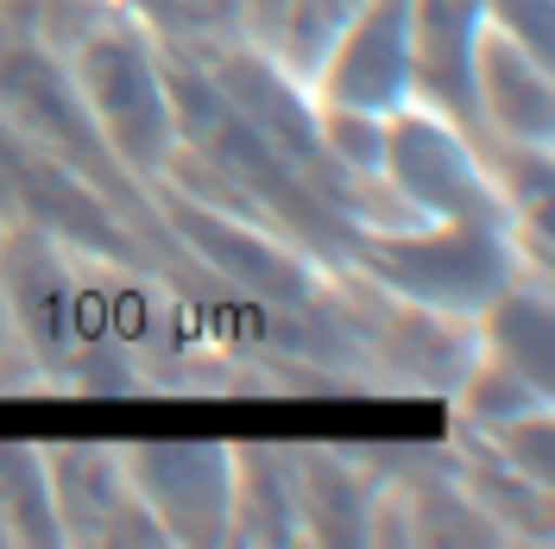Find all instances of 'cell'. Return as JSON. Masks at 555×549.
I'll return each instance as SVG.
<instances>
[{
  "label": "cell",
  "instance_id": "obj_5",
  "mask_svg": "<svg viewBox=\"0 0 555 549\" xmlns=\"http://www.w3.org/2000/svg\"><path fill=\"white\" fill-rule=\"evenodd\" d=\"M139 506L177 549H228V493L234 443L221 436H139L120 443Z\"/></svg>",
  "mask_w": 555,
  "mask_h": 549
},
{
  "label": "cell",
  "instance_id": "obj_10",
  "mask_svg": "<svg viewBox=\"0 0 555 549\" xmlns=\"http://www.w3.org/2000/svg\"><path fill=\"white\" fill-rule=\"evenodd\" d=\"M379 461L366 448L335 443H291V493H297V531L304 544L360 549L366 544V512L379 493Z\"/></svg>",
  "mask_w": 555,
  "mask_h": 549
},
{
  "label": "cell",
  "instance_id": "obj_3",
  "mask_svg": "<svg viewBox=\"0 0 555 549\" xmlns=\"http://www.w3.org/2000/svg\"><path fill=\"white\" fill-rule=\"evenodd\" d=\"M152 208H158V228L165 241L221 291L234 297H253V304H278V309H297L315 304L328 291V272L315 253H304L297 241L272 234L266 221L253 215H234L221 203H196L171 183H152Z\"/></svg>",
  "mask_w": 555,
  "mask_h": 549
},
{
  "label": "cell",
  "instance_id": "obj_16",
  "mask_svg": "<svg viewBox=\"0 0 555 549\" xmlns=\"http://www.w3.org/2000/svg\"><path fill=\"white\" fill-rule=\"evenodd\" d=\"M315 102V95H310ZM315 139L322 152L353 177H379V158H385V114H360V107H328L315 102ZM385 183V177H379Z\"/></svg>",
  "mask_w": 555,
  "mask_h": 549
},
{
  "label": "cell",
  "instance_id": "obj_6",
  "mask_svg": "<svg viewBox=\"0 0 555 549\" xmlns=\"http://www.w3.org/2000/svg\"><path fill=\"white\" fill-rule=\"evenodd\" d=\"M44 448V486H51V518H57V544L69 549H139L165 544V531L139 506L120 443L102 436H69V443H38Z\"/></svg>",
  "mask_w": 555,
  "mask_h": 549
},
{
  "label": "cell",
  "instance_id": "obj_24",
  "mask_svg": "<svg viewBox=\"0 0 555 549\" xmlns=\"http://www.w3.org/2000/svg\"><path fill=\"white\" fill-rule=\"evenodd\" d=\"M0 549H7V531H0Z\"/></svg>",
  "mask_w": 555,
  "mask_h": 549
},
{
  "label": "cell",
  "instance_id": "obj_11",
  "mask_svg": "<svg viewBox=\"0 0 555 549\" xmlns=\"http://www.w3.org/2000/svg\"><path fill=\"white\" fill-rule=\"evenodd\" d=\"M474 347L555 398V291L550 272H512L474 309Z\"/></svg>",
  "mask_w": 555,
  "mask_h": 549
},
{
  "label": "cell",
  "instance_id": "obj_22",
  "mask_svg": "<svg viewBox=\"0 0 555 549\" xmlns=\"http://www.w3.org/2000/svg\"><path fill=\"white\" fill-rule=\"evenodd\" d=\"M44 379H38L33 354L20 342V322H13V309H7V291H0V398H13V392H38Z\"/></svg>",
  "mask_w": 555,
  "mask_h": 549
},
{
  "label": "cell",
  "instance_id": "obj_9",
  "mask_svg": "<svg viewBox=\"0 0 555 549\" xmlns=\"http://www.w3.org/2000/svg\"><path fill=\"white\" fill-rule=\"evenodd\" d=\"M474 38L480 0H411V102L442 114L480 145L474 120Z\"/></svg>",
  "mask_w": 555,
  "mask_h": 549
},
{
  "label": "cell",
  "instance_id": "obj_12",
  "mask_svg": "<svg viewBox=\"0 0 555 549\" xmlns=\"http://www.w3.org/2000/svg\"><path fill=\"white\" fill-rule=\"evenodd\" d=\"M228 544L234 549H291L297 493H291V443H234V493H228Z\"/></svg>",
  "mask_w": 555,
  "mask_h": 549
},
{
  "label": "cell",
  "instance_id": "obj_2",
  "mask_svg": "<svg viewBox=\"0 0 555 549\" xmlns=\"http://www.w3.org/2000/svg\"><path fill=\"white\" fill-rule=\"evenodd\" d=\"M347 272L373 278L391 297H411L442 316H467L518 272V246L492 221H398V228H353Z\"/></svg>",
  "mask_w": 555,
  "mask_h": 549
},
{
  "label": "cell",
  "instance_id": "obj_20",
  "mask_svg": "<svg viewBox=\"0 0 555 549\" xmlns=\"http://www.w3.org/2000/svg\"><path fill=\"white\" fill-rule=\"evenodd\" d=\"M102 0H0V20H13V26H33L44 33L51 44L76 26V20H89Z\"/></svg>",
  "mask_w": 555,
  "mask_h": 549
},
{
  "label": "cell",
  "instance_id": "obj_17",
  "mask_svg": "<svg viewBox=\"0 0 555 549\" xmlns=\"http://www.w3.org/2000/svg\"><path fill=\"white\" fill-rule=\"evenodd\" d=\"M353 7H360V0H291V7H284V20H278V33L266 38V51H272L291 76H310L315 51L328 44V33L341 26Z\"/></svg>",
  "mask_w": 555,
  "mask_h": 549
},
{
  "label": "cell",
  "instance_id": "obj_23",
  "mask_svg": "<svg viewBox=\"0 0 555 549\" xmlns=\"http://www.w3.org/2000/svg\"><path fill=\"white\" fill-rule=\"evenodd\" d=\"M284 7H291V0H246V38L266 44V38L278 33V20H284Z\"/></svg>",
  "mask_w": 555,
  "mask_h": 549
},
{
  "label": "cell",
  "instance_id": "obj_14",
  "mask_svg": "<svg viewBox=\"0 0 555 549\" xmlns=\"http://www.w3.org/2000/svg\"><path fill=\"white\" fill-rule=\"evenodd\" d=\"M114 7L165 58H190V64H203L221 44L246 38V0H114Z\"/></svg>",
  "mask_w": 555,
  "mask_h": 549
},
{
  "label": "cell",
  "instance_id": "obj_1",
  "mask_svg": "<svg viewBox=\"0 0 555 549\" xmlns=\"http://www.w3.org/2000/svg\"><path fill=\"white\" fill-rule=\"evenodd\" d=\"M57 51H64V69L89 107V120L102 127L107 152L120 158V171L152 190L165 177V158L177 152L171 58L114 0H102L89 20H76L57 38Z\"/></svg>",
  "mask_w": 555,
  "mask_h": 549
},
{
  "label": "cell",
  "instance_id": "obj_4",
  "mask_svg": "<svg viewBox=\"0 0 555 549\" xmlns=\"http://www.w3.org/2000/svg\"><path fill=\"white\" fill-rule=\"evenodd\" d=\"M379 177L416 221H492V228H505V203H499V190L480 165V145L416 102L385 114Z\"/></svg>",
  "mask_w": 555,
  "mask_h": 549
},
{
  "label": "cell",
  "instance_id": "obj_15",
  "mask_svg": "<svg viewBox=\"0 0 555 549\" xmlns=\"http://www.w3.org/2000/svg\"><path fill=\"white\" fill-rule=\"evenodd\" d=\"M0 531H7V549H64L51 518V486H44V448L26 436H0Z\"/></svg>",
  "mask_w": 555,
  "mask_h": 549
},
{
  "label": "cell",
  "instance_id": "obj_21",
  "mask_svg": "<svg viewBox=\"0 0 555 549\" xmlns=\"http://www.w3.org/2000/svg\"><path fill=\"white\" fill-rule=\"evenodd\" d=\"M26 177H33V145L7 127L0 114V228L20 221V203H26Z\"/></svg>",
  "mask_w": 555,
  "mask_h": 549
},
{
  "label": "cell",
  "instance_id": "obj_8",
  "mask_svg": "<svg viewBox=\"0 0 555 549\" xmlns=\"http://www.w3.org/2000/svg\"><path fill=\"white\" fill-rule=\"evenodd\" d=\"M474 120L486 139L555 145V64L480 20L474 38ZM480 139V145H486Z\"/></svg>",
  "mask_w": 555,
  "mask_h": 549
},
{
  "label": "cell",
  "instance_id": "obj_7",
  "mask_svg": "<svg viewBox=\"0 0 555 549\" xmlns=\"http://www.w3.org/2000/svg\"><path fill=\"white\" fill-rule=\"evenodd\" d=\"M315 102L398 114L411 102V0H360L304 76Z\"/></svg>",
  "mask_w": 555,
  "mask_h": 549
},
{
  "label": "cell",
  "instance_id": "obj_13",
  "mask_svg": "<svg viewBox=\"0 0 555 549\" xmlns=\"http://www.w3.org/2000/svg\"><path fill=\"white\" fill-rule=\"evenodd\" d=\"M442 455L461 474V486L474 493V506L499 524L505 544H555V486H537L530 474H518L512 461H499L467 430H454L449 443H442Z\"/></svg>",
  "mask_w": 555,
  "mask_h": 549
},
{
  "label": "cell",
  "instance_id": "obj_19",
  "mask_svg": "<svg viewBox=\"0 0 555 549\" xmlns=\"http://www.w3.org/2000/svg\"><path fill=\"white\" fill-rule=\"evenodd\" d=\"M480 20L555 64V0H480Z\"/></svg>",
  "mask_w": 555,
  "mask_h": 549
},
{
  "label": "cell",
  "instance_id": "obj_18",
  "mask_svg": "<svg viewBox=\"0 0 555 549\" xmlns=\"http://www.w3.org/2000/svg\"><path fill=\"white\" fill-rule=\"evenodd\" d=\"M480 443L492 448L499 461H512L518 474H530L537 486H555V405H537V411L486 430Z\"/></svg>",
  "mask_w": 555,
  "mask_h": 549
}]
</instances>
